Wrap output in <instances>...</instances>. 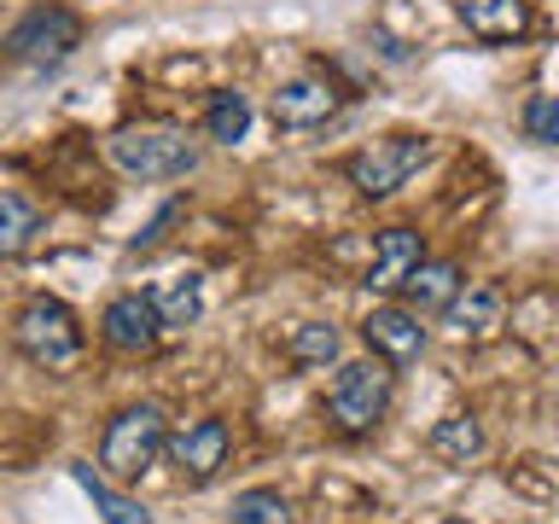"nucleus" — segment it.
<instances>
[{
	"label": "nucleus",
	"mask_w": 559,
	"mask_h": 524,
	"mask_svg": "<svg viewBox=\"0 0 559 524\" xmlns=\"http://www.w3.org/2000/svg\"><path fill=\"white\" fill-rule=\"evenodd\" d=\"M105 157L134 181H181V175L199 169V146L175 122H129L105 140Z\"/></svg>",
	"instance_id": "1"
},
{
	"label": "nucleus",
	"mask_w": 559,
	"mask_h": 524,
	"mask_svg": "<svg viewBox=\"0 0 559 524\" xmlns=\"http://www.w3.org/2000/svg\"><path fill=\"white\" fill-rule=\"evenodd\" d=\"M164 443H169V419H164V408H157V402H134V408H122L111 426H105L99 466L111 472V478L134 484V478H146V472L157 466Z\"/></svg>",
	"instance_id": "2"
},
{
	"label": "nucleus",
	"mask_w": 559,
	"mask_h": 524,
	"mask_svg": "<svg viewBox=\"0 0 559 524\" xmlns=\"http://www.w3.org/2000/svg\"><path fill=\"white\" fill-rule=\"evenodd\" d=\"M391 396H396V384H391V367L379 356L344 361L338 379H332V391H326V414L344 437H367L384 414H391Z\"/></svg>",
	"instance_id": "3"
},
{
	"label": "nucleus",
	"mask_w": 559,
	"mask_h": 524,
	"mask_svg": "<svg viewBox=\"0 0 559 524\" xmlns=\"http://www.w3.org/2000/svg\"><path fill=\"white\" fill-rule=\"evenodd\" d=\"M431 152L437 146L426 134H384V140H373V146H361L356 157H344V175H349V187H356L361 199H391V192H402L419 169L431 164Z\"/></svg>",
	"instance_id": "4"
},
{
	"label": "nucleus",
	"mask_w": 559,
	"mask_h": 524,
	"mask_svg": "<svg viewBox=\"0 0 559 524\" xmlns=\"http://www.w3.org/2000/svg\"><path fill=\"white\" fill-rule=\"evenodd\" d=\"M76 47H82V17L70 12V7H29L17 24L7 29V59L35 64V70L64 64Z\"/></svg>",
	"instance_id": "5"
},
{
	"label": "nucleus",
	"mask_w": 559,
	"mask_h": 524,
	"mask_svg": "<svg viewBox=\"0 0 559 524\" xmlns=\"http://www.w3.org/2000/svg\"><path fill=\"white\" fill-rule=\"evenodd\" d=\"M12 332H17V349H24L35 367H70L82 356V321L70 314V303H59V297L24 303Z\"/></svg>",
	"instance_id": "6"
},
{
	"label": "nucleus",
	"mask_w": 559,
	"mask_h": 524,
	"mask_svg": "<svg viewBox=\"0 0 559 524\" xmlns=\"http://www.w3.org/2000/svg\"><path fill=\"white\" fill-rule=\"evenodd\" d=\"M99 338L122 349V356H146V349L164 338V326H157V309H152V297L146 291H122L105 303L99 314Z\"/></svg>",
	"instance_id": "7"
},
{
	"label": "nucleus",
	"mask_w": 559,
	"mask_h": 524,
	"mask_svg": "<svg viewBox=\"0 0 559 524\" xmlns=\"http://www.w3.org/2000/svg\"><path fill=\"white\" fill-rule=\"evenodd\" d=\"M164 449H169V461L181 466V478L210 484L227 466V454H234V431H227V419H199V426H187L181 437H169Z\"/></svg>",
	"instance_id": "8"
},
{
	"label": "nucleus",
	"mask_w": 559,
	"mask_h": 524,
	"mask_svg": "<svg viewBox=\"0 0 559 524\" xmlns=\"http://www.w3.org/2000/svg\"><path fill=\"white\" fill-rule=\"evenodd\" d=\"M361 338H367V349H373L384 367H408V361H419V349H426V326H419L414 309L384 303V309H373L361 321Z\"/></svg>",
	"instance_id": "9"
},
{
	"label": "nucleus",
	"mask_w": 559,
	"mask_h": 524,
	"mask_svg": "<svg viewBox=\"0 0 559 524\" xmlns=\"http://www.w3.org/2000/svg\"><path fill=\"white\" fill-rule=\"evenodd\" d=\"M338 105H344V94L326 76H292V82H280V94H274V122L280 129H321Z\"/></svg>",
	"instance_id": "10"
},
{
	"label": "nucleus",
	"mask_w": 559,
	"mask_h": 524,
	"mask_svg": "<svg viewBox=\"0 0 559 524\" xmlns=\"http://www.w3.org/2000/svg\"><path fill=\"white\" fill-rule=\"evenodd\" d=\"M419 262H426V239L414 227H384L373 239V262H367V291H402Z\"/></svg>",
	"instance_id": "11"
},
{
	"label": "nucleus",
	"mask_w": 559,
	"mask_h": 524,
	"mask_svg": "<svg viewBox=\"0 0 559 524\" xmlns=\"http://www.w3.org/2000/svg\"><path fill=\"white\" fill-rule=\"evenodd\" d=\"M501 291L496 286H466L461 279V291L443 303V321H449V332L454 338H489V332L501 326Z\"/></svg>",
	"instance_id": "12"
},
{
	"label": "nucleus",
	"mask_w": 559,
	"mask_h": 524,
	"mask_svg": "<svg viewBox=\"0 0 559 524\" xmlns=\"http://www.w3.org/2000/svg\"><path fill=\"white\" fill-rule=\"evenodd\" d=\"M466 29L478 41H513L531 29V0H466Z\"/></svg>",
	"instance_id": "13"
},
{
	"label": "nucleus",
	"mask_w": 559,
	"mask_h": 524,
	"mask_svg": "<svg viewBox=\"0 0 559 524\" xmlns=\"http://www.w3.org/2000/svg\"><path fill=\"white\" fill-rule=\"evenodd\" d=\"M146 297H152V309H157V326H192L204 314V274L187 269V274L164 279V286L146 291Z\"/></svg>",
	"instance_id": "14"
},
{
	"label": "nucleus",
	"mask_w": 559,
	"mask_h": 524,
	"mask_svg": "<svg viewBox=\"0 0 559 524\" xmlns=\"http://www.w3.org/2000/svg\"><path fill=\"white\" fill-rule=\"evenodd\" d=\"M484 443H489V437H484V426H478L472 414H449V419H437L431 437H426V449H431L443 466H466V461H478Z\"/></svg>",
	"instance_id": "15"
},
{
	"label": "nucleus",
	"mask_w": 559,
	"mask_h": 524,
	"mask_svg": "<svg viewBox=\"0 0 559 524\" xmlns=\"http://www.w3.org/2000/svg\"><path fill=\"white\" fill-rule=\"evenodd\" d=\"M402 291H408V309H414V314L443 309L449 297L461 291V269H454V262H443V257H426L408 279H402Z\"/></svg>",
	"instance_id": "16"
},
{
	"label": "nucleus",
	"mask_w": 559,
	"mask_h": 524,
	"mask_svg": "<svg viewBox=\"0 0 559 524\" xmlns=\"http://www.w3.org/2000/svg\"><path fill=\"white\" fill-rule=\"evenodd\" d=\"M41 239V210L24 192H0V262H17Z\"/></svg>",
	"instance_id": "17"
},
{
	"label": "nucleus",
	"mask_w": 559,
	"mask_h": 524,
	"mask_svg": "<svg viewBox=\"0 0 559 524\" xmlns=\"http://www.w3.org/2000/svg\"><path fill=\"white\" fill-rule=\"evenodd\" d=\"M70 478H76V484L87 489V501H94V513H99L105 524H152L146 507H140L134 496H117V489L105 484V478H99V472L87 466V461H70Z\"/></svg>",
	"instance_id": "18"
},
{
	"label": "nucleus",
	"mask_w": 559,
	"mask_h": 524,
	"mask_svg": "<svg viewBox=\"0 0 559 524\" xmlns=\"http://www.w3.org/2000/svg\"><path fill=\"white\" fill-rule=\"evenodd\" d=\"M204 134L216 140V146H239V140L251 134V99H245L239 87L210 94V105H204Z\"/></svg>",
	"instance_id": "19"
},
{
	"label": "nucleus",
	"mask_w": 559,
	"mask_h": 524,
	"mask_svg": "<svg viewBox=\"0 0 559 524\" xmlns=\"http://www.w3.org/2000/svg\"><path fill=\"white\" fill-rule=\"evenodd\" d=\"M286 356H292L297 367H332V361L344 356V332L326 326V321H304V326H292Z\"/></svg>",
	"instance_id": "20"
},
{
	"label": "nucleus",
	"mask_w": 559,
	"mask_h": 524,
	"mask_svg": "<svg viewBox=\"0 0 559 524\" xmlns=\"http://www.w3.org/2000/svg\"><path fill=\"white\" fill-rule=\"evenodd\" d=\"M227 524H297V513L280 489H245L234 501V513H227Z\"/></svg>",
	"instance_id": "21"
},
{
	"label": "nucleus",
	"mask_w": 559,
	"mask_h": 524,
	"mask_svg": "<svg viewBox=\"0 0 559 524\" xmlns=\"http://www.w3.org/2000/svg\"><path fill=\"white\" fill-rule=\"evenodd\" d=\"M181 216H187V199H181V192H175V199H164V204H157V216H152L146 227H140L134 239H129V251H157V245L169 239V227L181 222Z\"/></svg>",
	"instance_id": "22"
},
{
	"label": "nucleus",
	"mask_w": 559,
	"mask_h": 524,
	"mask_svg": "<svg viewBox=\"0 0 559 524\" xmlns=\"http://www.w3.org/2000/svg\"><path fill=\"white\" fill-rule=\"evenodd\" d=\"M524 134H531L536 146H554V140H559V105H554V94H531V99H524Z\"/></svg>",
	"instance_id": "23"
},
{
	"label": "nucleus",
	"mask_w": 559,
	"mask_h": 524,
	"mask_svg": "<svg viewBox=\"0 0 559 524\" xmlns=\"http://www.w3.org/2000/svg\"><path fill=\"white\" fill-rule=\"evenodd\" d=\"M449 524H466V519H449Z\"/></svg>",
	"instance_id": "24"
}]
</instances>
